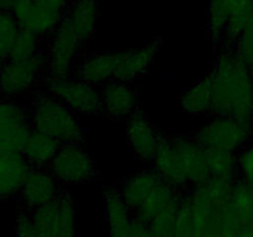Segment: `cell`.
I'll use <instances>...</instances> for the list:
<instances>
[{
	"label": "cell",
	"mask_w": 253,
	"mask_h": 237,
	"mask_svg": "<svg viewBox=\"0 0 253 237\" xmlns=\"http://www.w3.org/2000/svg\"><path fill=\"white\" fill-rule=\"evenodd\" d=\"M58 201V237H78V209L73 197L68 190H63Z\"/></svg>",
	"instance_id": "cell-26"
},
{
	"label": "cell",
	"mask_w": 253,
	"mask_h": 237,
	"mask_svg": "<svg viewBox=\"0 0 253 237\" xmlns=\"http://www.w3.org/2000/svg\"><path fill=\"white\" fill-rule=\"evenodd\" d=\"M31 131L29 108L0 98V153H22Z\"/></svg>",
	"instance_id": "cell-9"
},
{
	"label": "cell",
	"mask_w": 253,
	"mask_h": 237,
	"mask_svg": "<svg viewBox=\"0 0 253 237\" xmlns=\"http://www.w3.org/2000/svg\"><path fill=\"white\" fill-rule=\"evenodd\" d=\"M41 37L27 30H20L9 58L29 59L41 53Z\"/></svg>",
	"instance_id": "cell-30"
},
{
	"label": "cell",
	"mask_w": 253,
	"mask_h": 237,
	"mask_svg": "<svg viewBox=\"0 0 253 237\" xmlns=\"http://www.w3.org/2000/svg\"><path fill=\"white\" fill-rule=\"evenodd\" d=\"M48 170L62 187L85 184L98 174L95 159L82 143L62 145Z\"/></svg>",
	"instance_id": "cell-6"
},
{
	"label": "cell",
	"mask_w": 253,
	"mask_h": 237,
	"mask_svg": "<svg viewBox=\"0 0 253 237\" xmlns=\"http://www.w3.org/2000/svg\"><path fill=\"white\" fill-rule=\"evenodd\" d=\"M239 237H253V225L242 230L241 234L239 235Z\"/></svg>",
	"instance_id": "cell-37"
},
{
	"label": "cell",
	"mask_w": 253,
	"mask_h": 237,
	"mask_svg": "<svg viewBox=\"0 0 253 237\" xmlns=\"http://www.w3.org/2000/svg\"><path fill=\"white\" fill-rule=\"evenodd\" d=\"M183 193L184 192L170 187L162 180L143 204L133 211V219L148 225L166 207L177 202L182 198Z\"/></svg>",
	"instance_id": "cell-22"
},
{
	"label": "cell",
	"mask_w": 253,
	"mask_h": 237,
	"mask_svg": "<svg viewBox=\"0 0 253 237\" xmlns=\"http://www.w3.org/2000/svg\"><path fill=\"white\" fill-rule=\"evenodd\" d=\"M180 199L174 204L166 207L148 224L153 237H175L178 207H179Z\"/></svg>",
	"instance_id": "cell-28"
},
{
	"label": "cell",
	"mask_w": 253,
	"mask_h": 237,
	"mask_svg": "<svg viewBox=\"0 0 253 237\" xmlns=\"http://www.w3.org/2000/svg\"><path fill=\"white\" fill-rule=\"evenodd\" d=\"M128 237H153V235L147 224L133 219L128 231Z\"/></svg>",
	"instance_id": "cell-34"
},
{
	"label": "cell",
	"mask_w": 253,
	"mask_h": 237,
	"mask_svg": "<svg viewBox=\"0 0 253 237\" xmlns=\"http://www.w3.org/2000/svg\"><path fill=\"white\" fill-rule=\"evenodd\" d=\"M32 130L51 136L59 143H82L84 130L73 111L48 91H37L30 104Z\"/></svg>",
	"instance_id": "cell-3"
},
{
	"label": "cell",
	"mask_w": 253,
	"mask_h": 237,
	"mask_svg": "<svg viewBox=\"0 0 253 237\" xmlns=\"http://www.w3.org/2000/svg\"><path fill=\"white\" fill-rule=\"evenodd\" d=\"M205 150H225L239 153L253 140L251 122L227 116H214L192 136Z\"/></svg>",
	"instance_id": "cell-4"
},
{
	"label": "cell",
	"mask_w": 253,
	"mask_h": 237,
	"mask_svg": "<svg viewBox=\"0 0 253 237\" xmlns=\"http://www.w3.org/2000/svg\"><path fill=\"white\" fill-rule=\"evenodd\" d=\"M15 230H16V237H42L32 220L31 212L24 209L20 210L17 214Z\"/></svg>",
	"instance_id": "cell-33"
},
{
	"label": "cell",
	"mask_w": 253,
	"mask_h": 237,
	"mask_svg": "<svg viewBox=\"0 0 253 237\" xmlns=\"http://www.w3.org/2000/svg\"><path fill=\"white\" fill-rule=\"evenodd\" d=\"M237 167L240 179L253 185V143L237 153Z\"/></svg>",
	"instance_id": "cell-32"
},
{
	"label": "cell",
	"mask_w": 253,
	"mask_h": 237,
	"mask_svg": "<svg viewBox=\"0 0 253 237\" xmlns=\"http://www.w3.org/2000/svg\"><path fill=\"white\" fill-rule=\"evenodd\" d=\"M20 0H0V11L11 12Z\"/></svg>",
	"instance_id": "cell-36"
},
{
	"label": "cell",
	"mask_w": 253,
	"mask_h": 237,
	"mask_svg": "<svg viewBox=\"0 0 253 237\" xmlns=\"http://www.w3.org/2000/svg\"><path fill=\"white\" fill-rule=\"evenodd\" d=\"M211 79V113L251 122L253 111V72L232 49L222 48L209 74Z\"/></svg>",
	"instance_id": "cell-1"
},
{
	"label": "cell",
	"mask_w": 253,
	"mask_h": 237,
	"mask_svg": "<svg viewBox=\"0 0 253 237\" xmlns=\"http://www.w3.org/2000/svg\"><path fill=\"white\" fill-rule=\"evenodd\" d=\"M104 210L109 225V237H128L133 211L123 199L118 188L110 187L104 192Z\"/></svg>",
	"instance_id": "cell-19"
},
{
	"label": "cell",
	"mask_w": 253,
	"mask_h": 237,
	"mask_svg": "<svg viewBox=\"0 0 253 237\" xmlns=\"http://www.w3.org/2000/svg\"><path fill=\"white\" fill-rule=\"evenodd\" d=\"M31 216L42 237H58V198L49 204L31 211Z\"/></svg>",
	"instance_id": "cell-27"
},
{
	"label": "cell",
	"mask_w": 253,
	"mask_h": 237,
	"mask_svg": "<svg viewBox=\"0 0 253 237\" xmlns=\"http://www.w3.org/2000/svg\"><path fill=\"white\" fill-rule=\"evenodd\" d=\"M207 163L210 177L226 180L239 179L237 153L225 150H207Z\"/></svg>",
	"instance_id": "cell-25"
},
{
	"label": "cell",
	"mask_w": 253,
	"mask_h": 237,
	"mask_svg": "<svg viewBox=\"0 0 253 237\" xmlns=\"http://www.w3.org/2000/svg\"><path fill=\"white\" fill-rule=\"evenodd\" d=\"M252 188H253V185H252Z\"/></svg>",
	"instance_id": "cell-40"
},
{
	"label": "cell",
	"mask_w": 253,
	"mask_h": 237,
	"mask_svg": "<svg viewBox=\"0 0 253 237\" xmlns=\"http://www.w3.org/2000/svg\"><path fill=\"white\" fill-rule=\"evenodd\" d=\"M251 126H252V130H253V111H252V116H251Z\"/></svg>",
	"instance_id": "cell-38"
},
{
	"label": "cell",
	"mask_w": 253,
	"mask_h": 237,
	"mask_svg": "<svg viewBox=\"0 0 253 237\" xmlns=\"http://www.w3.org/2000/svg\"><path fill=\"white\" fill-rule=\"evenodd\" d=\"M232 51L237 58L253 72V17L235 43Z\"/></svg>",
	"instance_id": "cell-31"
},
{
	"label": "cell",
	"mask_w": 253,
	"mask_h": 237,
	"mask_svg": "<svg viewBox=\"0 0 253 237\" xmlns=\"http://www.w3.org/2000/svg\"><path fill=\"white\" fill-rule=\"evenodd\" d=\"M61 146L62 143L52 138L51 136L32 130L27 138L22 155L31 168L48 169Z\"/></svg>",
	"instance_id": "cell-21"
},
{
	"label": "cell",
	"mask_w": 253,
	"mask_h": 237,
	"mask_svg": "<svg viewBox=\"0 0 253 237\" xmlns=\"http://www.w3.org/2000/svg\"><path fill=\"white\" fill-rule=\"evenodd\" d=\"M11 12L20 29L34 32L40 37L51 36L66 15L37 0H20Z\"/></svg>",
	"instance_id": "cell-10"
},
{
	"label": "cell",
	"mask_w": 253,
	"mask_h": 237,
	"mask_svg": "<svg viewBox=\"0 0 253 237\" xmlns=\"http://www.w3.org/2000/svg\"><path fill=\"white\" fill-rule=\"evenodd\" d=\"M103 111L111 120L130 118L137 111V95L135 90L124 81H108L100 86Z\"/></svg>",
	"instance_id": "cell-13"
},
{
	"label": "cell",
	"mask_w": 253,
	"mask_h": 237,
	"mask_svg": "<svg viewBox=\"0 0 253 237\" xmlns=\"http://www.w3.org/2000/svg\"><path fill=\"white\" fill-rule=\"evenodd\" d=\"M253 0H209L208 34L214 44H221L230 19L244 10L252 9Z\"/></svg>",
	"instance_id": "cell-17"
},
{
	"label": "cell",
	"mask_w": 253,
	"mask_h": 237,
	"mask_svg": "<svg viewBox=\"0 0 253 237\" xmlns=\"http://www.w3.org/2000/svg\"><path fill=\"white\" fill-rule=\"evenodd\" d=\"M160 42V39H156L140 48L121 52L115 73L116 80L128 83L147 73L151 64L155 61V57L157 56Z\"/></svg>",
	"instance_id": "cell-15"
},
{
	"label": "cell",
	"mask_w": 253,
	"mask_h": 237,
	"mask_svg": "<svg viewBox=\"0 0 253 237\" xmlns=\"http://www.w3.org/2000/svg\"><path fill=\"white\" fill-rule=\"evenodd\" d=\"M37 1L42 2V4L44 5H48V6L53 7V9L56 10H59V11L66 14L67 9H68L72 0H37Z\"/></svg>",
	"instance_id": "cell-35"
},
{
	"label": "cell",
	"mask_w": 253,
	"mask_h": 237,
	"mask_svg": "<svg viewBox=\"0 0 253 237\" xmlns=\"http://www.w3.org/2000/svg\"><path fill=\"white\" fill-rule=\"evenodd\" d=\"M229 206L244 227L253 225V188L251 184L237 179L229 199Z\"/></svg>",
	"instance_id": "cell-24"
},
{
	"label": "cell",
	"mask_w": 253,
	"mask_h": 237,
	"mask_svg": "<svg viewBox=\"0 0 253 237\" xmlns=\"http://www.w3.org/2000/svg\"><path fill=\"white\" fill-rule=\"evenodd\" d=\"M84 42L63 17L53 34L51 35L46 53V73L52 78H66L74 72V62Z\"/></svg>",
	"instance_id": "cell-8"
},
{
	"label": "cell",
	"mask_w": 253,
	"mask_h": 237,
	"mask_svg": "<svg viewBox=\"0 0 253 237\" xmlns=\"http://www.w3.org/2000/svg\"><path fill=\"white\" fill-rule=\"evenodd\" d=\"M64 19L71 24L83 42L89 41L95 32L99 19L96 0H72Z\"/></svg>",
	"instance_id": "cell-20"
},
{
	"label": "cell",
	"mask_w": 253,
	"mask_h": 237,
	"mask_svg": "<svg viewBox=\"0 0 253 237\" xmlns=\"http://www.w3.org/2000/svg\"><path fill=\"white\" fill-rule=\"evenodd\" d=\"M162 182L155 168H146L132 175H128L118 188L119 193L132 211L143 204L151 193Z\"/></svg>",
	"instance_id": "cell-18"
},
{
	"label": "cell",
	"mask_w": 253,
	"mask_h": 237,
	"mask_svg": "<svg viewBox=\"0 0 253 237\" xmlns=\"http://www.w3.org/2000/svg\"><path fill=\"white\" fill-rule=\"evenodd\" d=\"M183 111L190 116H199L211 113V79L208 74L204 79L189 86L180 94Z\"/></svg>",
	"instance_id": "cell-23"
},
{
	"label": "cell",
	"mask_w": 253,
	"mask_h": 237,
	"mask_svg": "<svg viewBox=\"0 0 253 237\" xmlns=\"http://www.w3.org/2000/svg\"><path fill=\"white\" fill-rule=\"evenodd\" d=\"M30 169L22 153H0V201L20 193Z\"/></svg>",
	"instance_id": "cell-16"
},
{
	"label": "cell",
	"mask_w": 253,
	"mask_h": 237,
	"mask_svg": "<svg viewBox=\"0 0 253 237\" xmlns=\"http://www.w3.org/2000/svg\"><path fill=\"white\" fill-rule=\"evenodd\" d=\"M1 64H2V59H0V69H1Z\"/></svg>",
	"instance_id": "cell-39"
},
{
	"label": "cell",
	"mask_w": 253,
	"mask_h": 237,
	"mask_svg": "<svg viewBox=\"0 0 253 237\" xmlns=\"http://www.w3.org/2000/svg\"><path fill=\"white\" fill-rule=\"evenodd\" d=\"M63 190L48 169L31 168L20 190L22 209L34 211L56 200Z\"/></svg>",
	"instance_id": "cell-11"
},
{
	"label": "cell",
	"mask_w": 253,
	"mask_h": 237,
	"mask_svg": "<svg viewBox=\"0 0 253 237\" xmlns=\"http://www.w3.org/2000/svg\"><path fill=\"white\" fill-rule=\"evenodd\" d=\"M44 90L66 104L73 113L85 116H95L103 113L100 89L85 83L76 77L52 78L43 76Z\"/></svg>",
	"instance_id": "cell-7"
},
{
	"label": "cell",
	"mask_w": 253,
	"mask_h": 237,
	"mask_svg": "<svg viewBox=\"0 0 253 237\" xmlns=\"http://www.w3.org/2000/svg\"><path fill=\"white\" fill-rule=\"evenodd\" d=\"M46 73V54L41 52L29 59L7 58L0 69V95L14 100L31 93Z\"/></svg>",
	"instance_id": "cell-5"
},
{
	"label": "cell",
	"mask_w": 253,
	"mask_h": 237,
	"mask_svg": "<svg viewBox=\"0 0 253 237\" xmlns=\"http://www.w3.org/2000/svg\"><path fill=\"white\" fill-rule=\"evenodd\" d=\"M121 52L119 53H91L86 56L76 67V77L94 86H103L108 81L115 79L116 69L120 61Z\"/></svg>",
	"instance_id": "cell-14"
},
{
	"label": "cell",
	"mask_w": 253,
	"mask_h": 237,
	"mask_svg": "<svg viewBox=\"0 0 253 237\" xmlns=\"http://www.w3.org/2000/svg\"><path fill=\"white\" fill-rule=\"evenodd\" d=\"M20 30L12 12L0 11V59L9 58Z\"/></svg>",
	"instance_id": "cell-29"
},
{
	"label": "cell",
	"mask_w": 253,
	"mask_h": 237,
	"mask_svg": "<svg viewBox=\"0 0 253 237\" xmlns=\"http://www.w3.org/2000/svg\"><path fill=\"white\" fill-rule=\"evenodd\" d=\"M127 142L136 157L142 162H153L161 132L141 113L136 111L126 125Z\"/></svg>",
	"instance_id": "cell-12"
},
{
	"label": "cell",
	"mask_w": 253,
	"mask_h": 237,
	"mask_svg": "<svg viewBox=\"0 0 253 237\" xmlns=\"http://www.w3.org/2000/svg\"><path fill=\"white\" fill-rule=\"evenodd\" d=\"M153 168L163 182L180 192L210 178L207 150L193 137H170L161 132Z\"/></svg>",
	"instance_id": "cell-2"
}]
</instances>
